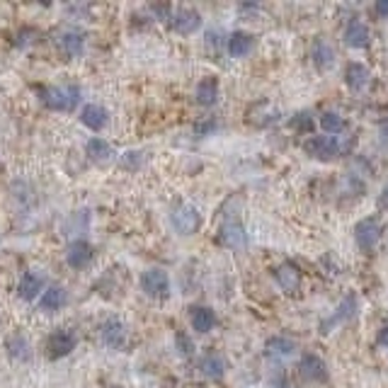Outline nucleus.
Wrapping results in <instances>:
<instances>
[{"instance_id":"f8f14e48","label":"nucleus","mask_w":388,"mask_h":388,"mask_svg":"<svg viewBox=\"0 0 388 388\" xmlns=\"http://www.w3.org/2000/svg\"><path fill=\"white\" fill-rule=\"evenodd\" d=\"M170 22H173L175 32H180V35H194L202 27V15L194 8H180V10L173 12Z\"/></svg>"},{"instance_id":"2f4dec72","label":"nucleus","mask_w":388,"mask_h":388,"mask_svg":"<svg viewBox=\"0 0 388 388\" xmlns=\"http://www.w3.org/2000/svg\"><path fill=\"white\" fill-rule=\"evenodd\" d=\"M151 10H153L155 15H160V20H170V17H173L170 6H151Z\"/></svg>"},{"instance_id":"c9c22d12","label":"nucleus","mask_w":388,"mask_h":388,"mask_svg":"<svg viewBox=\"0 0 388 388\" xmlns=\"http://www.w3.org/2000/svg\"><path fill=\"white\" fill-rule=\"evenodd\" d=\"M381 134H383V139H388V122H383L381 124Z\"/></svg>"},{"instance_id":"473e14b6","label":"nucleus","mask_w":388,"mask_h":388,"mask_svg":"<svg viewBox=\"0 0 388 388\" xmlns=\"http://www.w3.org/2000/svg\"><path fill=\"white\" fill-rule=\"evenodd\" d=\"M374 10H376L378 17H388V0H378L376 6H374Z\"/></svg>"},{"instance_id":"5701e85b","label":"nucleus","mask_w":388,"mask_h":388,"mask_svg":"<svg viewBox=\"0 0 388 388\" xmlns=\"http://www.w3.org/2000/svg\"><path fill=\"white\" fill-rule=\"evenodd\" d=\"M194 97L202 107H214L219 102V80L216 78H202L197 83V90H194Z\"/></svg>"},{"instance_id":"9b49d317","label":"nucleus","mask_w":388,"mask_h":388,"mask_svg":"<svg viewBox=\"0 0 388 388\" xmlns=\"http://www.w3.org/2000/svg\"><path fill=\"white\" fill-rule=\"evenodd\" d=\"M299 371H301V376L311 383L328 381V367H325V362L318 357V354H311V352L304 354L299 362Z\"/></svg>"},{"instance_id":"f704fd0d","label":"nucleus","mask_w":388,"mask_h":388,"mask_svg":"<svg viewBox=\"0 0 388 388\" xmlns=\"http://www.w3.org/2000/svg\"><path fill=\"white\" fill-rule=\"evenodd\" d=\"M378 206H381V209H388V187H383L381 197H378Z\"/></svg>"},{"instance_id":"dca6fc26","label":"nucleus","mask_w":388,"mask_h":388,"mask_svg":"<svg viewBox=\"0 0 388 388\" xmlns=\"http://www.w3.org/2000/svg\"><path fill=\"white\" fill-rule=\"evenodd\" d=\"M189 323H192V330H197V333H211L216 325L214 309H209V306H192L189 309Z\"/></svg>"},{"instance_id":"c85d7f7f","label":"nucleus","mask_w":388,"mask_h":388,"mask_svg":"<svg viewBox=\"0 0 388 388\" xmlns=\"http://www.w3.org/2000/svg\"><path fill=\"white\" fill-rule=\"evenodd\" d=\"M175 345H177V352L182 354V357H192V354H194L192 338H187V333H182V330L175 335Z\"/></svg>"},{"instance_id":"f03ea898","label":"nucleus","mask_w":388,"mask_h":388,"mask_svg":"<svg viewBox=\"0 0 388 388\" xmlns=\"http://www.w3.org/2000/svg\"><path fill=\"white\" fill-rule=\"evenodd\" d=\"M170 224L180 235H194L202 229V216L197 206L182 202V204H175L173 211H170Z\"/></svg>"},{"instance_id":"423d86ee","label":"nucleus","mask_w":388,"mask_h":388,"mask_svg":"<svg viewBox=\"0 0 388 388\" xmlns=\"http://www.w3.org/2000/svg\"><path fill=\"white\" fill-rule=\"evenodd\" d=\"M141 289L151 299H168L170 296V279L163 269H148L141 274Z\"/></svg>"},{"instance_id":"20e7f679","label":"nucleus","mask_w":388,"mask_h":388,"mask_svg":"<svg viewBox=\"0 0 388 388\" xmlns=\"http://www.w3.org/2000/svg\"><path fill=\"white\" fill-rule=\"evenodd\" d=\"M78 347V335L70 328H61L46 340V357L49 359H64Z\"/></svg>"},{"instance_id":"c756f323","label":"nucleus","mask_w":388,"mask_h":388,"mask_svg":"<svg viewBox=\"0 0 388 388\" xmlns=\"http://www.w3.org/2000/svg\"><path fill=\"white\" fill-rule=\"evenodd\" d=\"M291 126L299 131H311L313 129V119H311L309 112H301V115H296L294 119H291Z\"/></svg>"},{"instance_id":"4468645a","label":"nucleus","mask_w":388,"mask_h":388,"mask_svg":"<svg viewBox=\"0 0 388 388\" xmlns=\"http://www.w3.org/2000/svg\"><path fill=\"white\" fill-rule=\"evenodd\" d=\"M274 279H277L279 287L287 291V294H299V289H301V272L296 264L291 262H284L279 264L277 269H274Z\"/></svg>"},{"instance_id":"9d476101","label":"nucleus","mask_w":388,"mask_h":388,"mask_svg":"<svg viewBox=\"0 0 388 388\" xmlns=\"http://www.w3.org/2000/svg\"><path fill=\"white\" fill-rule=\"evenodd\" d=\"M66 262L73 269H85L93 262V245L83 238L70 240V245L66 248Z\"/></svg>"},{"instance_id":"7c9ffc66","label":"nucleus","mask_w":388,"mask_h":388,"mask_svg":"<svg viewBox=\"0 0 388 388\" xmlns=\"http://www.w3.org/2000/svg\"><path fill=\"white\" fill-rule=\"evenodd\" d=\"M269 388H294V383L289 381L287 378V374H274L272 376V381H269Z\"/></svg>"},{"instance_id":"e433bc0d","label":"nucleus","mask_w":388,"mask_h":388,"mask_svg":"<svg viewBox=\"0 0 388 388\" xmlns=\"http://www.w3.org/2000/svg\"><path fill=\"white\" fill-rule=\"evenodd\" d=\"M112 388H122V386H112Z\"/></svg>"},{"instance_id":"6ab92c4d","label":"nucleus","mask_w":388,"mask_h":388,"mask_svg":"<svg viewBox=\"0 0 388 388\" xmlns=\"http://www.w3.org/2000/svg\"><path fill=\"white\" fill-rule=\"evenodd\" d=\"M80 122H83V126H88L90 131H102L107 126V122H110V115H107V110L102 105H85L83 112H80Z\"/></svg>"},{"instance_id":"4c0bfd02","label":"nucleus","mask_w":388,"mask_h":388,"mask_svg":"<svg viewBox=\"0 0 388 388\" xmlns=\"http://www.w3.org/2000/svg\"><path fill=\"white\" fill-rule=\"evenodd\" d=\"M0 168H3V163H0Z\"/></svg>"},{"instance_id":"1a4fd4ad","label":"nucleus","mask_w":388,"mask_h":388,"mask_svg":"<svg viewBox=\"0 0 388 388\" xmlns=\"http://www.w3.org/2000/svg\"><path fill=\"white\" fill-rule=\"evenodd\" d=\"M381 238V224L376 219H362L357 226H354V240L362 250H371L374 245Z\"/></svg>"},{"instance_id":"f257e3e1","label":"nucleus","mask_w":388,"mask_h":388,"mask_svg":"<svg viewBox=\"0 0 388 388\" xmlns=\"http://www.w3.org/2000/svg\"><path fill=\"white\" fill-rule=\"evenodd\" d=\"M41 105L54 112H73L80 105L78 85H56V88L41 90Z\"/></svg>"},{"instance_id":"7ed1b4c3","label":"nucleus","mask_w":388,"mask_h":388,"mask_svg":"<svg viewBox=\"0 0 388 388\" xmlns=\"http://www.w3.org/2000/svg\"><path fill=\"white\" fill-rule=\"evenodd\" d=\"M100 340L105 347L122 352V349H126V345H129V325L122 318H107L105 323L100 325Z\"/></svg>"},{"instance_id":"cd10ccee","label":"nucleus","mask_w":388,"mask_h":388,"mask_svg":"<svg viewBox=\"0 0 388 388\" xmlns=\"http://www.w3.org/2000/svg\"><path fill=\"white\" fill-rule=\"evenodd\" d=\"M320 126H323V131L328 136L342 134V131H345V119L340 115H335V112H325V115L320 117Z\"/></svg>"},{"instance_id":"aec40b11","label":"nucleus","mask_w":388,"mask_h":388,"mask_svg":"<svg viewBox=\"0 0 388 388\" xmlns=\"http://www.w3.org/2000/svg\"><path fill=\"white\" fill-rule=\"evenodd\" d=\"M345 83H347V88L354 90V93H362V90H367L369 83H371V70L362 64H349L347 70H345Z\"/></svg>"},{"instance_id":"4be33fe9","label":"nucleus","mask_w":388,"mask_h":388,"mask_svg":"<svg viewBox=\"0 0 388 388\" xmlns=\"http://www.w3.org/2000/svg\"><path fill=\"white\" fill-rule=\"evenodd\" d=\"M264 354L272 359H287L296 354V342L289 338H282V335H274L264 342Z\"/></svg>"},{"instance_id":"412c9836","label":"nucleus","mask_w":388,"mask_h":388,"mask_svg":"<svg viewBox=\"0 0 388 388\" xmlns=\"http://www.w3.org/2000/svg\"><path fill=\"white\" fill-rule=\"evenodd\" d=\"M371 41V32L364 25L362 20H352L345 30V44L352 46V49H364Z\"/></svg>"},{"instance_id":"393cba45","label":"nucleus","mask_w":388,"mask_h":388,"mask_svg":"<svg viewBox=\"0 0 388 388\" xmlns=\"http://www.w3.org/2000/svg\"><path fill=\"white\" fill-rule=\"evenodd\" d=\"M253 44H255L253 35H248V32H233L229 37V41H226V49H229V54L233 59H243V56H248L253 51Z\"/></svg>"},{"instance_id":"a878e982","label":"nucleus","mask_w":388,"mask_h":388,"mask_svg":"<svg viewBox=\"0 0 388 388\" xmlns=\"http://www.w3.org/2000/svg\"><path fill=\"white\" fill-rule=\"evenodd\" d=\"M354 309H357V299H354V296H347V299H345L342 304L338 306V311H335V313L330 316L328 320H323V325H320V333L328 335L338 323H345L347 318H352Z\"/></svg>"},{"instance_id":"a211bd4d","label":"nucleus","mask_w":388,"mask_h":388,"mask_svg":"<svg viewBox=\"0 0 388 388\" xmlns=\"http://www.w3.org/2000/svg\"><path fill=\"white\" fill-rule=\"evenodd\" d=\"M64 304H66V289L61 284H49L44 289V294L39 296V309L44 313H56V311L64 309Z\"/></svg>"},{"instance_id":"39448f33","label":"nucleus","mask_w":388,"mask_h":388,"mask_svg":"<svg viewBox=\"0 0 388 388\" xmlns=\"http://www.w3.org/2000/svg\"><path fill=\"white\" fill-rule=\"evenodd\" d=\"M304 151L311 155V158L318 160H333L340 155L342 146H340L338 136H311L309 141H304Z\"/></svg>"},{"instance_id":"72a5a7b5","label":"nucleus","mask_w":388,"mask_h":388,"mask_svg":"<svg viewBox=\"0 0 388 388\" xmlns=\"http://www.w3.org/2000/svg\"><path fill=\"white\" fill-rule=\"evenodd\" d=\"M378 345H381V347H386V349H388V323L383 325L381 330H378Z\"/></svg>"},{"instance_id":"6e6552de","label":"nucleus","mask_w":388,"mask_h":388,"mask_svg":"<svg viewBox=\"0 0 388 388\" xmlns=\"http://www.w3.org/2000/svg\"><path fill=\"white\" fill-rule=\"evenodd\" d=\"M219 243L231 250L245 248V243H248V233H245V226L240 224V219L224 221V226H221V231H219Z\"/></svg>"},{"instance_id":"0eeeda50","label":"nucleus","mask_w":388,"mask_h":388,"mask_svg":"<svg viewBox=\"0 0 388 388\" xmlns=\"http://www.w3.org/2000/svg\"><path fill=\"white\" fill-rule=\"evenodd\" d=\"M56 46H59V51L64 56L75 59V56H80L85 49V32L78 30V27H64V30L56 35Z\"/></svg>"},{"instance_id":"f3484780","label":"nucleus","mask_w":388,"mask_h":388,"mask_svg":"<svg viewBox=\"0 0 388 388\" xmlns=\"http://www.w3.org/2000/svg\"><path fill=\"white\" fill-rule=\"evenodd\" d=\"M311 59H313L316 68L320 70H328L335 66V49L330 46V41L325 37H318L311 46Z\"/></svg>"},{"instance_id":"b1692460","label":"nucleus","mask_w":388,"mask_h":388,"mask_svg":"<svg viewBox=\"0 0 388 388\" xmlns=\"http://www.w3.org/2000/svg\"><path fill=\"white\" fill-rule=\"evenodd\" d=\"M200 371H202V376L211 378V381H219L226 374V359L221 357L219 352L204 354V357L200 359Z\"/></svg>"},{"instance_id":"2eb2a0df","label":"nucleus","mask_w":388,"mask_h":388,"mask_svg":"<svg viewBox=\"0 0 388 388\" xmlns=\"http://www.w3.org/2000/svg\"><path fill=\"white\" fill-rule=\"evenodd\" d=\"M85 153H88V158L93 160V163H112V160L117 158V151H115V146L110 144V141H105V139H90L88 144H85Z\"/></svg>"},{"instance_id":"bb28decb","label":"nucleus","mask_w":388,"mask_h":388,"mask_svg":"<svg viewBox=\"0 0 388 388\" xmlns=\"http://www.w3.org/2000/svg\"><path fill=\"white\" fill-rule=\"evenodd\" d=\"M8 352H10L12 359H20V362H27V359L32 357V347L25 335H12V338L8 340Z\"/></svg>"},{"instance_id":"ddd939ff","label":"nucleus","mask_w":388,"mask_h":388,"mask_svg":"<svg viewBox=\"0 0 388 388\" xmlns=\"http://www.w3.org/2000/svg\"><path fill=\"white\" fill-rule=\"evenodd\" d=\"M41 294H44V277L37 272L22 274L20 284H17V296H20L22 301H27V304H32V301H37Z\"/></svg>"}]
</instances>
